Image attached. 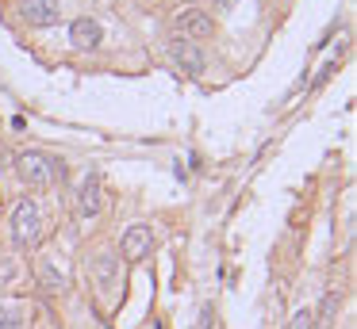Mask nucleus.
Returning a JSON list of instances; mask_svg holds the SVG:
<instances>
[{
  "mask_svg": "<svg viewBox=\"0 0 357 329\" xmlns=\"http://www.w3.org/2000/svg\"><path fill=\"white\" fill-rule=\"evenodd\" d=\"M16 172H20V180H24L27 188H50V184L66 180V165H62V157H54V153H43V150H27V153H20Z\"/></svg>",
  "mask_w": 357,
  "mask_h": 329,
  "instance_id": "f257e3e1",
  "label": "nucleus"
},
{
  "mask_svg": "<svg viewBox=\"0 0 357 329\" xmlns=\"http://www.w3.org/2000/svg\"><path fill=\"white\" fill-rule=\"evenodd\" d=\"M288 329H311V306H300L292 314V321H288Z\"/></svg>",
  "mask_w": 357,
  "mask_h": 329,
  "instance_id": "ddd939ff",
  "label": "nucleus"
},
{
  "mask_svg": "<svg viewBox=\"0 0 357 329\" xmlns=\"http://www.w3.org/2000/svg\"><path fill=\"white\" fill-rule=\"evenodd\" d=\"M70 42H73V50H100L104 27L93 19V15H81V19L70 23Z\"/></svg>",
  "mask_w": 357,
  "mask_h": 329,
  "instance_id": "20e7f679",
  "label": "nucleus"
},
{
  "mask_svg": "<svg viewBox=\"0 0 357 329\" xmlns=\"http://www.w3.org/2000/svg\"><path fill=\"white\" fill-rule=\"evenodd\" d=\"M12 237H16L20 249H35L43 241V211L35 199H20L16 211H12Z\"/></svg>",
  "mask_w": 357,
  "mask_h": 329,
  "instance_id": "f03ea898",
  "label": "nucleus"
},
{
  "mask_svg": "<svg viewBox=\"0 0 357 329\" xmlns=\"http://www.w3.org/2000/svg\"><path fill=\"white\" fill-rule=\"evenodd\" d=\"M169 54H173V61H177L185 73H192V77H200L204 69H208V61H204V54H200V46L196 42H188V38H173L169 42Z\"/></svg>",
  "mask_w": 357,
  "mask_h": 329,
  "instance_id": "423d86ee",
  "label": "nucleus"
},
{
  "mask_svg": "<svg viewBox=\"0 0 357 329\" xmlns=\"http://www.w3.org/2000/svg\"><path fill=\"white\" fill-rule=\"evenodd\" d=\"M177 31H181V38L196 42V38H211L215 23H211V15H208V12H200V8H188V12H181V15H177Z\"/></svg>",
  "mask_w": 357,
  "mask_h": 329,
  "instance_id": "39448f33",
  "label": "nucleus"
},
{
  "mask_svg": "<svg viewBox=\"0 0 357 329\" xmlns=\"http://www.w3.org/2000/svg\"><path fill=\"white\" fill-rule=\"evenodd\" d=\"M27 306L24 303H0V329H24Z\"/></svg>",
  "mask_w": 357,
  "mask_h": 329,
  "instance_id": "9b49d317",
  "label": "nucleus"
},
{
  "mask_svg": "<svg viewBox=\"0 0 357 329\" xmlns=\"http://www.w3.org/2000/svg\"><path fill=\"white\" fill-rule=\"evenodd\" d=\"M150 245H154V230L142 226V222H135V226L123 234V257L127 260H142L150 252Z\"/></svg>",
  "mask_w": 357,
  "mask_h": 329,
  "instance_id": "6e6552de",
  "label": "nucleus"
},
{
  "mask_svg": "<svg viewBox=\"0 0 357 329\" xmlns=\"http://www.w3.org/2000/svg\"><path fill=\"white\" fill-rule=\"evenodd\" d=\"M234 4H238V0H215V8H223V12H231Z\"/></svg>",
  "mask_w": 357,
  "mask_h": 329,
  "instance_id": "4468645a",
  "label": "nucleus"
},
{
  "mask_svg": "<svg viewBox=\"0 0 357 329\" xmlns=\"http://www.w3.org/2000/svg\"><path fill=\"white\" fill-rule=\"evenodd\" d=\"M62 272H58V268L54 264H43V287H50V291H54V287H62Z\"/></svg>",
  "mask_w": 357,
  "mask_h": 329,
  "instance_id": "f8f14e48",
  "label": "nucleus"
},
{
  "mask_svg": "<svg viewBox=\"0 0 357 329\" xmlns=\"http://www.w3.org/2000/svg\"><path fill=\"white\" fill-rule=\"evenodd\" d=\"M342 306V291H326L319 310H311V329H334V318H338Z\"/></svg>",
  "mask_w": 357,
  "mask_h": 329,
  "instance_id": "1a4fd4ad",
  "label": "nucleus"
},
{
  "mask_svg": "<svg viewBox=\"0 0 357 329\" xmlns=\"http://www.w3.org/2000/svg\"><path fill=\"white\" fill-rule=\"evenodd\" d=\"M100 207H104L100 180H96V176H85V180H81V188H77V214L85 222H93L96 214H100Z\"/></svg>",
  "mask_w": 357,
  "mask_h": 329,
  "instance_id": "0eeeda50",
  "label": "nucleus"
},
{
  "mask_svg": "<svg viewBox=\"0 0 357 329\" xmlns=\"http://www.w3.org/2000/svg\"><path fill=\"white\" fill-rule=\"evenodd\" d=\"M20 15L31 27H54L62 19V4L58 0H20Z\"/></svg>",
  "mask_w": 357,
  "mask_h": 329,
  "instance_id": "7ed1b4c3",
  "label": "nucleus"
},
{
  "mask_svg": "<svg viewBox=\"0 0 357 329\" xmlns=\"http://www.w3.org/2000/svg\"><path fill=\"white\" fill-rule=\"evenodd\" d=\"M93 280L100 283L104 291H112L119 283V257L116 252H100V257L93 260Z\"/></svg>",
  "mask_w": 357,
  "mask_h": 329,
  "instance_id": "9d476101",
  "label": "nucleus"
}]
</instances>
